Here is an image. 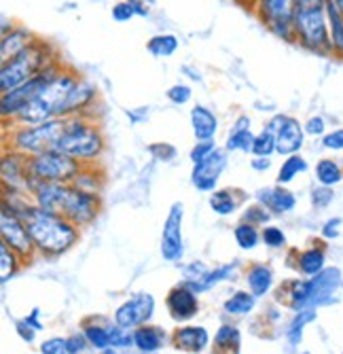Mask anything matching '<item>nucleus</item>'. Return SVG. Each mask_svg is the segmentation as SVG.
Listing matches in <instances>:
<instances>
[{
  "instance_id": "1",
  "label": "nucleus",
  "mask_w": 343,
  "mask_h": 354,
  "mask_svg": "<svg viewBox=\"0 0 343 354\" xmlns=\"http://www.w3.org/2000/svg\"><path fill=\"white\" fill-rule=\"evenodd\" d=\"M13 208V206H11ZM32 242L45 252H64L77 240V230L72 221L47 212L39 206H21L15 208Z\"/></svg>"
},
{
  "instance_id": "2",
  "label": "nucleus",
  "mask_w": 343,
  "mask_h": 354,
  "mask_svg": "<svg viewBox=\"0 0 343 354\" xmlns=\"http://www.w3.org/2000/svg\"><path fill=\"white\" fill-rule=\"evenodd\" d=\"M79 81H81V75L61 64L59 73L41 89V93L35 100H30L21 109L15 121H19L21 125H37V123H45V121L61 117V111H64L68 95L79 85Z\"/></svg>"
},
{
  "instance_id": "3",
  "label": "nucleus",
  "mask_w": 343,
  "mask_h": 354,
  "mask_svg": "<svg viewBox=\"0 0 343 354\" xmlns=\"http://www.w3.org/2000/svg\"><path fill=\"white\" fill-rule=\"evenodd\" d=\"M55 62H57V57H55L53 47L49 43L37 39L17 57L3 64V71H0V89H3V93L13 91V89L21 87L23 83L39 77Z\"/></svg>"
},
{
  "instance_id": "4",
  "label": "nucleus",
  "mask_w": 343,
  "mask_h": 354,
  "mask_svg": "<svg viewBox=\"0 0 343 354\" xmlns=\"http://www.w3.org/2000/svg\"><path fill=\"white\" fill-rule=\"evenodd\" d=\"M295 37L301 47L318 55H333L331 35H329V17H326V3L316 0L309 5H299L295 17Z\"/></svg>"
},
{
  "instance_id": "5",
  "label": "nucleus",
  "mask_w": 343,
  "mask_h": 354,
  "mask_svg": "<svg viewBox=\"0 0 343 354\" xmlns=\"http://www.w3.org/2000/svg\"><path fill=\"white\" fill-rule=\"evenodd\" d=\"M55 151H61L64 155L77 159V162L79 159L87 162V159L100 157V153L104 151V136L96 123L87 121L81 115H75L68 117L66 130L61 134Z\"/></svg>"
},
{
  "instance_id": "6",
  "label": "nucleus",
  "mask_w": 343,
  "mask_h": 354,
  "mask_svg": "<svg viewBox=\"0 0 343 354\" xmlns=\"http://www.w3.org/2000/svg\"><path fill=\"white\" fill-rule=\"evenodd\" d=\"M339 284L341 272L337 268H324L318 276H311V280H297L291 284V306L297 312L316 310L333 297Z\"/></svg>"
},
{
  "instance_id": "7",
  "label": "nucleus",
  "mask_w": 343,
  "mask_h": 354,
  "mask_svg": "<svg viewBox=\"0 0 343 354\" xmlns=\"http://www.w3.org/2000/svg\"><path fill=\"white\" fill-rule=\"evenodd\" d=\"M68 117H57L37 125H21L13 134V147L28 155H39L45 151H53L66 130Z\"/></svg>"
},
{
  "instance_id": "8",
  "label": "nucleus",
  "mask_w": 343,
  "mask_h": 354,
  "mask_svg": "<svg viewBox=\"0 0 343 354\" xmlns=\"http://www.w3.org/2000/svg\"><path fill=\"white\" fill-rule=\"evenodd\" d=\"M81 166L77 159L64 155L61 151H45L28 159V174L43 183H68L77 178Z\"/></svg>"
},
{
  "instance_id": "9",
  "label": "nucleus",
  "mask_w": 343,
  "mask_h": 354,
  "mask_svg": "<svg viewBox=\"0 0 343 354\" xmlns=\"http://www.w3.org/2000/svg\"><path fill=\"white\" fill-rule=\"evenodd\" d=\"M299 0H259V11L263 24L277 39L286 43H297L295 37V17Z\"/></svg>"
},
{
  "instance_id": "10",
  "label": "nucleus",
  "mask_w": 343,
  "mask_h": 354,
  "mask_svg": "<svg viewBox=\"0 0 343 354\" xmlns=\"http://www.w3.org/2000/svg\"><path fill=\"white\" fill-rule=\"evenodd\" d=\"M59 68H61V64H59V59L55 62V64H51V66L47 68V71H43L39 77H35L32 81H28V83H23L21 87H17V89H13V91H7V93H3V100H0V111H3V119H15L19 113H21V109L30 102V100H35L37 95L41 93V89L59 73Z\"/></svg>"
},
{
  "instance_id": "11",
  "label": "nucleus",
  "mask_w": 343,
  "mask_h": 354,
  "mask_svg": "<svg viewBox=\"0 0 343 354\" xmlns=\"http://www.w3.org/2000/svg\"><path fill=\"white\" fill-rule=\"evenodd\" d=\"M269 130L275 134V151L280 155H295L301 151L305 142V127L299 123V119L291 115H275L267 123Z\"/></svg>"
},
{
  "instance_id": "12",
  "label": "nucleus",
  "mask_w": 343,
  "mask_h": 354,
  "mask_svg": "<svg viewBox=\"0 0 343 354\" xmlns=\"http://www.w3.org/2000/svg\"><path fill=\"white\" fill-rule=\"evenodd\" d=\"M0 234H3L7 246L21 254H26L30 250V244H32V238H30L26 230V223L21 221L15 208H9V204L3 206V214H0Z\"/></svg>"
},
{
  "instance_id": "13",
  "label": "nucleus",
  "mask_w": 343,
  "mask_h": 354,
  "mask_svg": "<svg viewBox=\"0 0 343 354\" xmlns=\"http://www.w3.org/2000/svg\"><path fill=\"white\" fill-rule=\"evenodd\" d=\"M182 204H174L164 223L161 234V254L168 261H178L182 257Z\"/></svg>"
},
{
  "instance_id": "14",
  "label": "nucleus",
  "mask_w": 343,
  "mask_h": 354,
  "mask_svg": "<svg viewBox=\"0 0 343 354\" xmlns=\"http://www.w3.org/2000/svg\"><path fill=\"white\" fill-rule=\"evenodd\" d=\"M153 310H155V299L153 295L148 293H140L136 297H132L130 301L123 304L117 314H115V320L117 325L123 327V329H132V327H138L142 323L153 316Z\"/></svg>"
},
{
  "instance_id": "15",
  "label": "nucleus",
  "mask_w": 343,
  "mask_h": 354,
  "mask_svg": "<svg viewBox=\"0 0 343 354\" xmlns=\"http://www.w3.org/2000/svg\"><path fill=\"white\" fill-rule=\"evenodd\" d=\"M227 166V151L216 149L208 159L193 166L191 172V183L199 189V191H212L218 183V176L223 174Z\"/></svg>"
},
{
  "instance_id": "16",
  "label": "nucleus",
  "mask_w": 343,
  "mask_h": 354,
  "mask_svg": "<svg viewBox=\"0 0 343 354\" xmlns=\"http://www.w3.org/2000/svg\"><path fill=\"white\" fill-rule=\"evenodd\" d=\"M35 41H37V37L30 30H26L21 26L11 28L7 35H3V43H0V59H3V64L11 62L21 51H26Z\"/></svg>"
},
{
  "instance_id": "17",
  "label": "nucleus",
  "mask_w": 343,
  "mask_h": 354,
  "mask_svg": "<svg viewBox=\"0 0 343 354\" xmlns=\"http://www.w3.org/2000/svg\"><path fill=\"white\" fill-rule=\"evenodd\" d=\"M168 308L176 320H189L197 314V299L189 286H176L168 295Z\"/></svg>"
},
{
  "instance_id": "18",
  "label": "nucleus",
  "mask_w": 343,
  "mask_h": 354,
  "mask_svg": "<svg viewBox=\"0 0 343 354\" xmlns=\"http://www.w3.org/2000/svg\"><path fill=\"white\" fill-rule=\"evenodd\" d=\"M96 95H98L96 87H93L89 81L81 79L79 85L72 89V93L68 95V100L64 104V111H61V117H75V115L83 113L93 100H96Z\"/></svg>"
},
{
  "instance_id": "19",
  "label": "nucleus",
  "mask_w": 343,
  "mask_h": 354,
  "mask_svg": "<svg viewBox=\"0 0 343 354\" xmlns=\"http://www.w3.org/2000/svg\"><path fill=\"white\" fill-rule=\"evenodd\" d=\"M257 198H259V202H263L269 210H273V212H277V214L291 212V210L297 206L295 196H293V193H291L288 189H284L282 185L259 191V193H257Z\"/></svg>"
},
{
  "instance_id": "20",
  "label": "nucleus",
  "mask_w": 343,
  "mask_h": 354,
  "mask_svg": "<svg viewBox=\"0 0 343 354\" xmlns=\"http://www.w3.org/2000/svg\"><path fill=\"white\" fill-rule=\"evenodd\" d=\"M191 125L197 140H212L218 130V119L208 106L195 104L191 109Z\"/></svg>"
},
{
  "instance_id": "21",
  "label": "nucleus",
  "mask_w": 343,
  "mask_h": 354,
  "mask_svg": "<svg viewBox=\"0 0 343 354\" xmlns=\"http://www.w3.org/2000/svg\"><path fill=\"white\" fill-rule=\"evenodd\" d=\"M324 3H326V17H329V35H331L333 57L343 59V11L333 3V0H324Z\"/></svg>"
},
{
  "instance_id": "22",
  "label": "nucleus",
  "mask_w": 343,
  "mask_h": 354,
  "mask_svg": "<svg viewBox=\"0 0 343 354\" xmlns=\"http://www.w3.org/2000/svg\"><path fill=\"white\" fill-rule=\"evenodd\" d=\"M253 145H255V134L251 132V119L242 115L233 123V130L227 138V151L248 153V151H253Z\"/></svg>"
},
{
  "instance_id": "23",
  "label": "nucleus",
  "mask_w": 343,
  "mask_h": 354,
  "mask_svg": "<svg viewBox=\"0 0 343 354\" xmlns=\"http://www.w3.org/2000/svg\"><path fill=\"white\" fill-rule=\"evenodd\" d=\"M210 337L204 327H184L176 333V348L184 352H202Z\"/></svg>"
},
{
  "instance_id": "24",
  "label": "nucleus",
  "mask_w": 343,
  "mask_h": 354,
  "mask_svg": "<svg viewBox=\"0 0 343 354\" xmlns=\"http://www.w3.org/2000/svg\"><path fill=\"white\" fill-rule=\"evenodd\" d=\"M316 180L324 187H335L343 180V166L333 157H322L316 164Z\"/></svg>"
},
{
  "instance_id": "25",
  "label": "nucleus",
  "mask_w": 343,
  "mask_h": 354,
  "mask_svg": "<svg viewBox=\"0 0 343 354\" xmlns=\"http://www.w3.org/2000/svg\"><path fill=\"white\" fill-rule=\"evenodd\" d=\"M326 257L322 248H307L299 254V270L305 276H318L324 270Z\"/></svg>"
},
{
  "instance_id": "26",
  "label": "nucleus",
  "mask_w": 343,
  "mask_h": 354,
  "mask_svg": "<svg viewBox=\"0 0 343 354\" xmlns=\"http://www.w3.org/2000/svg\"><path fill=\"white\" fill-rule=\"evenodd\" d=\"M134 344L140 352H146V354H153L157 352L164 344V333L155 327H140L136 333H134Z\"/></svg>"
},
{
  "instance_id": "27",
  "label": "nucleus",
  "mask_w": 343,
  "mask_h": 354,
  "mask_svg": "<svg viewBox=\"0 0 343 354\" xmlns=\"http://www.w3.org/2000/svg\"><path fill=\"white\" fill-rule=\"evenodd\" d=\"M146 49L155 57H170L178 49V39L174 35H157L146 43Z\"/></svg>"
},
{
  "instance_id": "28",
  "label": "nucleus",
  "mask_w": 343,
  "mask_h": 354,
  "mask_svg": "<svg viewBox=\"0 0 343 354\" xmlns=\"http://www.w3.org/2000/svg\"><path fill=\"white\" fill-rule=\"evenodd\" d=\"M305 170H307V162L299 153L288 155L286 162H282V168H280V172H277V183L280 185H288L291 180H295L297 174H301Z\"/></svg>"
},
{
  "instance_id": "29",
  "label": "nucleus",
  "mask_w": 343,
  "mask_h": 354,
  "mask_svg": "<svg viewBox=\"0 0 343 354\" xmlns=\"http://www.w3.org/2000/svg\"><path fill=\"white\" fill-rule=\"evenodd\" d=\"M271 270L265 266H255L251 272H248V284L253 288V295H265L271 286Z\"/></svg>"
},
{
  "instance_id": "30",
  "label": "nucleus",
  "mask_w": 343,
  "mask_h": 354,
  "mask_svg": "<svg viewBox=\"0 0 343 354\" xmlns=\"http://www.w3.org/2000/svg\"><path fill=\"white\" fill-rule=\"evenodd\" d=\"M210 206L218 214H231L237 208V200L233 198L231 189H223V191H214L212 193V196H210Z\"/></svg>"
},
{
  "instance_id": "31",
  "label": "nucleus",
  "mask_w": 343,
  "mask_h": 354,
  "mask_svg": "<svg viewBox=\"0 0 343 354\" xmlns=\"http://www.w3.org/2000/svg\"><path fill=\"white\" fill-rule=\"evenodd\" d=\"M314 318H316V312H314V310H301V312L293 318V323H291V327H288V342H291L293 346H297V344L301 342L305 325L311 323Z\"/></svg>"
},
{
  "instance_id": "32",
  "label": "nucleus",
  "mask_w": 343,
  "mask_h": 354,
  "mask_svg": "<svg viewBox=\"0 0 343 354\" xmlns=\"http://www.w3.org/2000/svg\"><path fill=\"white\" fill-rule=\"evenodd\" d=\"M251 153L257 157H269L271 153H275V134L269 130V127H265L261 134L255 136V145H253Z\"/></svg>"
},
{
  "instance_id": "33",
  "label": "nucleus",
  "mask_w": 343,
  "mask_h": 354,
  "mask_svg": "<svg viewBox=\"0 0 343 354\" xmlns=\"http://www.w3.org/2000/svg\"><path fill=\"white\" fill-rule=\"evenodd\" d=\"M235 242L242 246V248H255L259 244V232L255 230V225L253 223H239L237 227H235Z\"/></svg>"
},
{
  "instance_id": "34",
  "label": "nucleus",
  "mask_w": 343,
  "mask_h": 354,
  "mask_svg": "<svg viewBox=\"0 0 343 354\" xmlns=\"http://www.w3.org/2000/svg\"><path fill=\"white\" fill-rule=\"evenodd\" d=\"M253 308H255V295L244 293V291L235 293L231 299L225 301V310L229 314H248Z\"/></svg>"
},
{
  "instance_id": "35",
  "label": "nucleus",
  "mask_w": 343,
  "mask_h": 354,
  "mask_svg": "<svg viewBox=\"0 0 343 354\" xmlns=\"http://www.w3.org/2000/svg\"><path fill=\"white\" fill-rule=\"evenodd\" d=\"M231 274V268H218L216 272H212V274H206L202 280H197V282H189L186 286L191 288V291L195 293H199V291H206V288H210L212 284H216V282H221L223 278H227Z\"/></svg>"
},
{
  "instance_id": "36",
  "label": "nucleus",
  "mask_w": 343,
  "mask_h": 354,
  "mask_svg": "<svg viewBox=\"0 0 343 354\" xmlns=\"http://www.w3.org/2000/svg\"><path fill=\"white\" fill-rule=\"evenodd\" d=\"M0 282H7L11 278V274L15 272V254H13V248H9L5 242L0 246Z\"/></svg>"
},
{
  "instance_id": "37",
  "label": "nucleus",
  "mask_w": 343,
  "mask_h": 354,
  "mask_svg": "<svg viewBox=\"0 0 343 354\" xmlns=\"http://www.w3.org/2000/svg\"><path fill=\"white\" fill-rule=\"evenodd\" d=\"M85 337L100 350H106L110 346V335H108V329H102V327H87L85 329Z\"/></svg>"
},
{
  "instance_id": "38",
  "label": "nucleus",
  "mask_w": 343,
  "mask_h": 354,
  "mask_svg": "<svg viewBox=\"0 0 343 354\" xmlns=\"http://www.w3.org/2000/svg\"><path fill=\"white\" fill-rule=\"evenodd\" d=\"M168 100L170 102H174V104H178V106H182V104H186L191 100V95H193V91H191V87L189 85H182V83H178V85H172L170 89H168Z\"/></svg>"
},
{
  "instance_id": "39",
  "label": "nucleus",
  "mask_w": 343,
  "mask_h": 354,
  "mask_svg": "<svg viewBox=\"0 0 343 354\" xmlns=\"http://www.w3.org/2000/svg\"><path fill=\"white\" fill-rule=\"evenodd\" d=\"M333 200H335V191H333V187L318 185L314 191H311V204H314L316 208H326Z\"/></svg>"
},
{
  "instance_id": "40",
  "label": "nucleus",
  "mask_w": 343,
  "mask_h": 354,
  "mask_svg": "<svg viewBox=\"0 0 343 354\" xmlns=\"http://www.w3.org/2000/svg\"><path fill=\"white\" fill-rule=\"evenodd\" d=\"M214 151H216L214 140H199V142L191 149V162H193V164H199V162H204V159H208Z\"/></svg>"
},
{
  "instance_id": "41",
  "label": "nucleus",
  "mask_w": 343,
  "mask_h": 354,
  "mask_svg": "<svg viewBox=\"0 0 343 354\" xmlns=\"http://www.w3.org/2000/svg\"><path fill=\"white\" fill-rule=\"evenodd\" d=\"M148 153L153 157H157L159 162H170V159L176 157V149L172 145H168V142H155V145H150Z\"/></svg>"
},
{
  "instance_id": "42",
  "label": "nucleus",
  "mask_w": 343,
  "mask_h": 354,
  "mask_svg": "<svg viewBox=\"0 0 343 354\" xmlns=\"http://www.w3.org/2000/svg\"><path fill=\"white\" fill-rule=\"evenodd\" d=\"M303 127H305V134L307 136H324L326 134V121L320 115L309 117Z\"/></svg>"
},
{
  "instance_id": "43",
  "label": "nucleus",
  "mask_w": 343,
  "mask_h": 354,
  "mask_svg": "<svg viewBox=\"0 0 343 354\" xmlns=\"http://www.w3.org/2000/svg\"><path fill=\"white\" fill-rule=\"evenodd\" d=\"M322 147L329 151H343V127H337L333 132L322 136Z\"/></svg>"
},
{
  "instance_id": "44",
  "label": "nucleus",
  "mask_w": 343,
  "mask_h": 354,
  "mask_svg": "<svg viewBox=\"0 0 343 354\" xmlns=\"http://www.w3.org/2000/svg\"><path fill=\"white\" fill-rule=\"evenodd\" d=\"M134 15H136V13H134V7L128 3V0H121V3L112 5V19H115V21H119V24L130 21Z\"/></svg>"
},
{
  "instance_id": "45",
  "label": "nucleus",
  "mask_w": 343,
  "mask_h": 354,
  "mask_svg": "<svg viewBox=\"0 0 343 354\" xmlns=\"http://www.w3.org/2000/svg\"><path fill=\"white\" fill-rule=\"evenodd\" d=\"M263 240L271 248H280V246H284V242H286V238H284V234L280 227H265L263 230Z\"/></svg>"
},
{
  "instance_id": "46",
  "label": "nucleus",
  "mask_w": 343,
  "mask_h": 354,
  "mask_svg": "<svg viewBox=\"0 0 343 354\" xmlns=\"http://www.w3.org/2000/svg\"><path fill=\"white\" fill-rule=\"evenodd\" d=\"M108 335H110V346L112 348H128L130 344H134V337L123 331V327L108 329Z\"/></svg>"
},
{
  "instance_id": "47",
  "label": "nucleus",
  "mask_w": 343,
  "mask_h": 354,
  "mask_svg": "<svg viewBox=\"0 0 343 354\" xmlns=\"http://www.w3.org/2000/svg\"><path fill=\"white\" fill-rule=\"evenodd\" d=\"M231 342H239V335H237V329L235 327H223L221 331H218V335H216V339H214V344L218 346V348H231Z\"/></svg>"
},
{
  "instance_id": "48",
  "label": "nucleus",
  "mask_w": 343,
  "mask_h": 354,
  "mask_svg": "<svg viewBox=\"0 0 343 354\" xmlns=\"http://www.w3.org/2000/svg\"><path fill=\"white\" fill-rule=\"evenodd\" d=\"M41 352L43 354H61V352H66V339H59V337L47 339L41 346Z\"/></svg>"
},
{
  "instance_id": "49",
  "label": "nucleus",
  "mask_w": 343,
  "mask_h": 354,
  "mask_svg": "<svg viewBox=\"0 0 343 354\" xmlns=\"http://www.w3.org/2000/svg\"><path fill=\"white\" fill-rule=\"evenodd\" d=\"M128 3L134 7V13L140 15V17L150 15V9L155 7V0H128Z\"/></svg>"
},
{
  "instance_id": "50",
  "label": "nucleus",
  "mask_w": 343,
  "mask_h": 354,
  "mask_svg": "<svg viewBox=\"0 0 343 354\" xmlns=\"http://www.w3.org/2000/svg\"><path fill=\"white\" fill-rule=\"evenodd\" d=\"M339 225H341V218H331L324 223L322 227V236L324 238H337L339 236Z\"/></svg>"
},
{
  "instance_id": "51",
  "label": "nucleus",
  "mask_w": 343,
  "mask_h": 354,
  "mask_svg": "<svg viewBox=\"0 0 343 354\" xmlns=\"http://www.w3.org/2000/svg\"><path fill=\"white\" fill-rule=\"evenodd\" d=\"M83 346H85V337H81V335H72V337L66 339V352H68V354L81 352Z\"/></svg>"
},
{
  "instance_id": "52",
  "label": "nucleus",
  "mask_w": 343,
  "mask_h": 354,
  "mask_svg": "<svg viewBox=\"0 0 343 354\" xmlns=\"http://www.w3.org/2000/svg\"><path fill=\"white\" fill-rule=\"evenodd\" d=\"M269 216L265 214V210L261 208H251V210H246V223H253V221H259V223H265Z\"/></svg>"
},
{
  "instance_id": "53",
  "label": "nucleus",
  "mask_w": 343,
  "mask_h": 354,
  "mask_svg": "<svg viewBox=\"0 0 343 354\" xmlns=\"http://www.w3.org/2000/svg\"><path fill=\"white\" fill-rule=\"evenodd\" d=\"M17 331H19V335L26 339V342H32L35 339V327H30L26 320L23 323H17Z\"/></svg>"
},
{
  "instance_id": "54",
  "label": "nucleus",
  "mask_w": 343,
  "mask_h": 354,
  "mask_svg": "<svg viewBox=\"0 0 343 354\" xmlns=\"http://www.w3.org/2000/svg\"><path fill=\"white\" fill-rule=\"evenodd\" d=\"M269 166H271V162H269L267 157H257L255 162H253V168L255 170H267Z\"/></svg>"
},
{
  "instance_id": "55",
  "label": "nucleus",
  "mask_w": 343,
  "mask_h": 354,
  "mask_svg": "<svg viewBox=\"0 0 343 354\" xmlns=\"http://www.w3.org/2000/svg\"><path fill=\"white\" fill-rule=\"evenodd\" d=\"M333 3H335V5H337V7H339L341 11H343V0H333Z\"/></svg>"
},
{
  "instance_id": "56",
  "label": "nucleus",
  "mask_w": 343,
  "mask_h": 354,
  "mask_svg": "<svg viewBox=\"0 0 343 354\" xmlns=\"http://www.w3.org/2000/svg\"><path fill=\"white\" fill-rule=\"evenodd\" d=\"M309 3H316V0H299V5H309Z\"/></svg>"
},
{
  "instance_id": "57",
  "label": "nucleus",
  "mask_w": 343,
  "mask_h": 354,
  "mask_svg": "<svg viewBox=\"0 0 343 354\" xmlns=\"http://www.w3.org/2000/svg\"><path fill=\"white\" fill-rule=\"evenodd\" d=\"M104 354H119V352H110V350H106ZM142 354H146V352H142Z\"/></svg>"
},
{
  "instance_id": "58",
  "label": "nucleus",
  "mask_w": 343,
  "mask_h": 354,
  "mask_svg": "<svg viewBox=\"0 0 343 354\" xmlns=\"http://www.w3.org/2000/svg\"><path fill=\"white\" fill-rule=\"evenodd\" d=\"M303 354H309V352H303Z\"/></svg>"
}]
</instances>
